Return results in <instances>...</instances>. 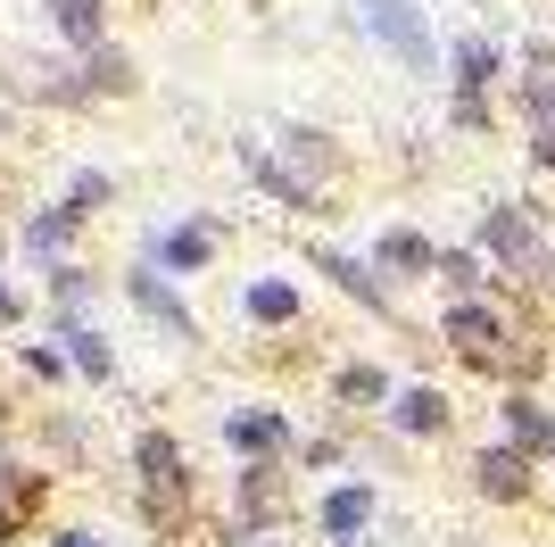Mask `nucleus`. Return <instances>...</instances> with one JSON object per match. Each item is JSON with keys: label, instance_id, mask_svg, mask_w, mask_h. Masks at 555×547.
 <instances>
[{"label": "nucleus", "instance_id": "6e6552de", "mask_svg": "<svg viewBox=\"0 0 555 547\" xmlns=\"http://www.w3.org/2000/svg\"><path fill=\"white\" fill-rule=\"evenodd\" d=\"M224 440H232V448H282V440H291V423H282V415H232V423H224Z\"/></svg>", "mask_w": 555, "mask_h": 547}, {"label": "nucleus", "instance_id": "2eb2a0df", "mask_svg": "<svg viewBox=\"0 0 555 547\" xmlns=\"http://www.w3.org/2000/svg\"><path fill=\"white\" fill-rule=\"evenodd\" d=\"M324 266H332V282H340V291H357L365 307H382V298H390L382 282H373V266H357V257H324Z\"/></svg>", "mask_w": 555, "mask_h": 547}, {"label": "nucleus", "instance_id": "f257e3e1", "mask_svg": "<svg viewBox=\"0 0 555 547\" xmlns=\"http://www.w3.org/2000/svg\"><path fill=\"white\" fill-rule=\"evenodd\" d=\"M440 332H448V341H456V348H464L473 365H481V373H498V365H506V348H514L506 316H498V307H481V298H456Z\"/></svg>", "mask_w": 555, "mask_h": 547}, {"label": "nucleus", "instance_id": "9b49d317", "mask_svg": "<svg viewBox=\"0 0 555 547\" xmlns=\"http://www.w3.org/2000/svg\"><path fill=\"white\" fill-rule=\"evenodd\" d=\"M50 9H59V34H67V42H83V50H92L100 25H108V17H100V0H50Z\"/></svg>", "mask_w": 555, "mask_h": 547}, {"label": "nucleus", "instance_id": "9d476101", "mask_svg": "<svg viewBox=\"0 0 555 547\" xmlns=\"http://www.w3.org/2000/svg\"><path fill=\"white\" fill-rule=\"evenodd\" d=\"M365 514H373V489H365V481H357V489H332V498H324V523L340 531V539H348V531H365Z\"/></svg>", "mask_w": 555, "mask_h": 547}, {"label": "nucleus", "instance_id": "423d86ee", "mask_svg": "<svg viewBox=\"0 0 555 547\" xmlns=\"http://www.w3.org/2000/svg\"><path fill=\"white\" fill-rule=\"evenodd\" d=\"M390 415H398V432H440V423H448V398L415 382V390H398V407H390Z\"/></svg>", "mask_w": 555, "mask_h": 547}, {"label": "nucleus", "instance_id": "b1692460", "mask_svg": "<svg viewBox=\"0 0 555 547\" xmlns=\"http://www.w3.org/2000/svg\"><path fill=\"white\" fill-rule=\"evenodd\" d=\"M340 547H365V539H340Z\"/></svg>", "mask_w": 555, "mask_h": 547}, {"label": "nucleus", "instance_id": "4468645a", "mask_svg": "<svg viewBox=\"0 0 555 547\" xmlns=\"http://www.w3.org/2000/svg\"><path fill=\"white\" fill-rule=\"evenodd\" d=\"M133 298H141V307H150V316L166 323V332H191V316L175 307V291H166V282H150V274H141V282H133Z\"/></svg>", "mask_w": 555, "mask_h": 547}, {"label": "nucleus", "instance_id": "a211bd4d", "mask_svg": "<svg viewBox=\"0 0 555 547\" xmlns=\"http://www.w3.org/2000/svg\"><path fill=\"white\" fill-rule=\"evenodd\" d=\"M440 274L456 282V291H481V282H489V274H481V250H448V257H440Z\"/></svg>", "mask_w": 555, "mask_h": 547}, {"label": "nucleus", "instance_id": "7ed1b4c3", "mask_svg": "<svg viewBox=\"0 0 555 547\" xmlns=\"http://www.w3.org/2000/svg\"><path fill=\"white\" fill-rule=\"evenodd\" d=\"M506 440L522 456H555V407L531 398V390H514V398H506Z\"/></svg>", "mask_w": 555, "mask_h": 547}, {"label": "nucleus", "instance_id": "aec40b11", "mask_svg": "<svg viewBox=\"0 0 555 547\" xmlns=\"http://www.w3.org/2000/svg\"><path fill=\"white\" fill-rule=\"evenodd\" d=\"M340 390H348V398H382V390H390V382H382L373 365H357V373H340Z\"/></svg>", "mask_w": 555, "mask_h": 547}, {"label": "nucleus", "instance_id": "20e7f679", "mask_svg": "<svg viewBox=\"0 0 555 547\" xmlns=\"http://www.w3.org/2000/svg\"><path fill=\"white\" fill-rule=\"evenodd\" d=\"M473 473H481V489L489 498H531V456L514 448V440H498V448H481V465H473Z\"/></svg>", "mask_w": 555, "mask_h": 547}, {"label": "nucleus", "instance_id": "f03ea898", "mask_svg": "<svg viewBox=\"0 0 555 547\" xmlns=\"http://www.w3.org/2000/svg\"><path fill=\"white\" fill-rule=\"evenodd\" d=\"M357 17H365L373 34H382V42H390L398 59H406V67H431V25H423V9H415V0H365Z\"/></svg>", "mask_w": 555, "mask_h": 547}, {"label": "nucleus", "instance_id": "5701e85b", "mask_svg": "<svg viewBox=\"0 0 555 547\" xmlns=\"http://www.w3.org/2000/svg\"><path fill=\"white\" fill-rule=\"evenodd\" d=\"M50 547H100V539H92V531H67V539H50Z\"/></svg>", "mask_w": 555, "mask_h": 547}, {"label": "nucleus", "instance_id": "6ab92c4d", "mask_svg": "<svg viewBox=\"0 0 555 547\" xmlns=\"http://www.w3.org/2000/svg\"><path fill=\"white\" fill-rule=\"evenodd\" d=\"M83 75H92L100 91H125V84H133V67H125L116 50H100V59H83Z\"/></svg>", "mask_w": 555, "mask_h": 547}, {"label": "nucleus", "instance_id": "39448f33", "mask_svg": "<svg viewBox=\"0 0 555 547\" xmlns=\"http://www.w3.org/2000/svg\"><path fill=\"white\" fill-rule=\"evenodd\" d=\"M498 75H506V50L489 42V34H464L456 42V100H481Z\"/></svg>", "mask_w": 555, "mask_h": 547}, {"label": "nucleus", "instance_id": "1a4fd4ad", "mask_svg": "<svg viewBox=\"0 0 555 547\" xmlns=\"http://www.w3.org/2000/svg\"><path fill=\"white\" fill-rule=\"evenodd\" d=\"M382 266H398V274H423V266H440V250H431V241H423V232H382Z\"/></svg>", "mask_w": 555, "mask_h": 547}, {"label": "nucleus", "instance_id": "412c9836", "mask_svg": "<svg viewBox=\"0 0 555 547\" xmlns=\"http://www.w3.org/2000/svg\"><path fill=\"white\" fill-rule=\"evenodd\" d=\"M100 200H108V175H75V207H83V216H92Z\"/></svg>", "mask_w": 555, "mask_h": 547}, {"label": "nucleus", "instance_id": "f8f14e48", "mask_svg": "<svg viewBox=\"0 0 555 547\" xmlns=\"http://www.w3.org/2000/svg\"><path fill=\"white\" fill-rule=\"evenodd\" d=\"M249 316L257 323H291L299 316V291H291V282H249Z\"/></svg>", "mask_w": 555, "mask_h": 547}, {"label": "nucleus", "instance_id": "4be33fe9", "mask_svg": "<svg viewBox=\"0 0 555 547\" xmlns=\"http://www.w3.org/2000/svg\"><path fill=\"white\" fill-rule=\"evenodd\" d=\"M531 158H539V166L555 175V125H539V133H531Z\"/></svg>", "mask_w": 555, "mask_h": 547}, {"label": "nucleus", "instance_id": "0eeeda50", "mask_svg": "<svg viewBox=\"0 0 555 547\" xmlns=\"http://www.w3.org/2000/svg\"><path fill=\"white\" fill-rule=\"evenodd\" d=\"M75 225H83V207H75V200H67V207H50V216H34V225H25V250H42V257H50V250H67Z\"/></svg>", "mask_w": 555, "mask_h": 547}, {"label": "nucleus", "instance_id": "dca6fc26", "mask_svg": "<svg viewBox=\"0 0 555 547\" xmlns=\"http://www.w3.org/2000/svg\"><path fill=\"white\" fill-rule=\"evenodd\" d=\"M67 357H75V373H108V348H100V332H83V323H67Z\"/></svg>", "mask_w": 555, "mask_h": 547}, {"label": "nucleus", "instance_id": "ddd939ff", "mask_svg": "<svg viewBox=\"0 0 555 547\" xmlns=\"http://www.w3.org/2000/svg\"><path fill=\"white\" fill-rule=\"evenodd\" d=\"M522 116H531V133L555 125V67H531V84H522Z\"/></svg>", "mask_w": 555, "mask_h": 547}, {"label": "nucleus", "instance_id": "f3484780", "mask_svg": "<svg viewBox=\"0 0 555 547\" xmlns=\"http://www.w3.org/2000/svg\"><path fill=\"white\" fill-rule=\"evenodd\" d=\"M158 257H166V266H183V274H191V266H208V225H191V232H175V241H166Z\"/></svg>", "mask_w": 555, "mask_h": 547}]
</instances>
